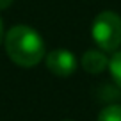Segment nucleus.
Here are the masks:
<instances>
[{"mask_svg":"<svg viewBox=\"0 0 121 121\" xmlns=\"http://www.w3.org/2000/svg\"><path fill=\"white\" fill-rule=\"evenodd\" d=\"M4 45L9 59L18 66L32 68L39 64V60L45 57V43L43 38L32 27L14 25L4 36Z\"/></svg>","mask_w":121,"mask_h":121,"instance_id":"f257e3e1","label":"nucleus"},{"mask_svg":"<svg viewBox=\"0 0 121 121\" xmlns=\"http://www.w3.org/2000/svg\"><path fill=\"white\" fill-rule=\"evenodd\" d=\"M93 39L103 52H114L121 45V18L112 11H103L93 22Z\"/></svg>","mask_w":121,"mask_h":121,"instance_id":"f03ea898","label":"nucleus"},{"mask_svg":"<svg viewBox=\"0 0 121 121\" xmlns=\"http://www.w3.org/2000/svg\"><path fill=\"white\" fill-rule=\"evenodd\" d=\"M46 68L55 77H69L77 69V57L68 50H53L46 55Z\"/></svg>","mask_w":121,"mask_h":121,"instance_id":"7ed1b4c3","label":"nucleus"},{"mask_svg":"<svg viewBox=\"0 0 121 121\" xmlns=\"http://www.w3.org/2000/svg\"><path fill=\"white\" fill-rule=\"evenodd\" d=\"M109 66V60L103 55L102 52H96V50H87L82 55V68L86 69L91 75H98L103 69Z\"/></svg>","mask_w":121,"mask_h":121,"instance_id":"20e7f679","label":"nucleus"},{"mask_svg":"<svg viewBox=\"0 0 121 121\" xmlns=\"http://www.w3.org/2000/svg\"><path fill=\"white\" fill-rule=\"evenodd\" d=\"M109 69H110L114 82L117 84V87H121V50L116 52L112 55V59L109 60Z\"/></svg>","mask_w":121,"mask_h":121,"instance_id":"39448f33","label":"nucleus"},{"mask_svg":"<svg viewBox=\"0 0 121 121\" xmlns=\"http://www.w3.org/2000/svg\"><path fill=\"white\" fill-rule=\"evenodd\" d=\"M98 121H121V105H109L100 112Z\"/></svg>","mask_w":121,"mask_h":121,"instance_id":"423d86ee","label":"nucleus"},{"mask_svg":"<svg viewBox=\"0 0 121 121\" xmlns=\"http://www.w3.org/2000/svg\"><path fill=\"white\" fill-rule=\"evenodd\" d=\"M11 4H13V0H0V11H2V9H7Z\"/></svg>","mask_w":121,"mask_h":121,"instance_id":"0eeeda50","label":"nucleus"},{"mask_svg":"<svg viewBox=\"0 0 121 121\" xmlns=\"http://www.w3.org/2000/svg\"><path fill=\"white\" fill-rule=\"evenodd\" d=\"M4 25H2V20H0V43H2V41H4Z\"/></svg>","mask_w":121,"mask_h":121,"instance_id":"6e6552de","label":"nucleus"}]
</instances>
